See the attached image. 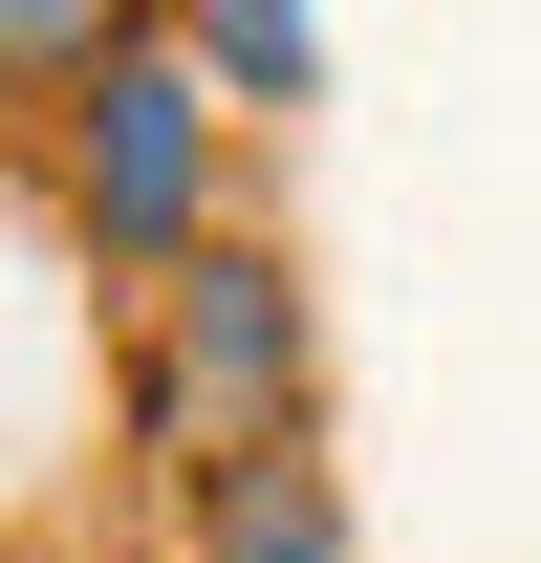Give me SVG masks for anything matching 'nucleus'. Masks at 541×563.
<instances>
[{
  "mask_svg": "<svg viewBox=\"0 0 541 563\" xmlns=\"http://www.w3.org/2000/svg\"><path fill=\"white\" fill-rule=\"evenodd\" d=\"M239 563H325V498H303V477H239Z\"/></svg>",
  "mask_w": 541,
  "mask_h": 563,
  "instance_id": "nucleus-1",
  "label": "nucleus"
},
{
  "mask_svg": "<svg viewBox=\"0 0 541 563\" xmlns=\"http://www.w3.org/2000/svg\"><path fill=\"white\" fill-rule=\"evenodd\" d=\"M44 44H87V0H0V66H44Z\"/></svg>",
  "mask_w": 541,
  "mask_h": 563,
  "instance_id": "nucleus-2",
  "label": "nucleus"
}]
</instances>
